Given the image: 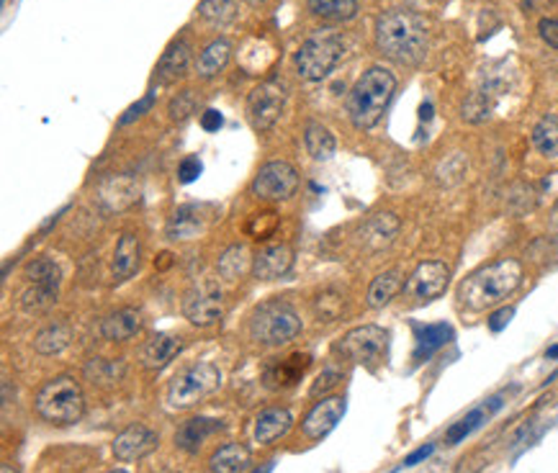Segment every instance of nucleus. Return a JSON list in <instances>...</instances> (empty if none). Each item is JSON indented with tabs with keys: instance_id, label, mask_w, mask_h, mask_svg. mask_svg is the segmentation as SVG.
<instances>
[{
	"instance_id": "47",
	"label": "nucleus",
	"mask_w": 558,
	"mask_h": 473,
	"mask_svg": "<svg viewBox=\"0 0 558 473\" xmlns=\"http://www.w3.org/2000/svg\"><path fill=\"white\" fill-rule=\"evenodd\" d=\"M512 317H514V309L512 307H505V309H499V311H494V314H491V319H489V330L491 332L505 330Z\"/></svg>"
},
{
	"instance_id": "24",
	"label": "nucleus",
	"mask_w": 558,
	"mask_h": 473,
	"mask_svg": "<svg viewBox=\"0 0 558 473\" xmlns=\"http://www.w3.org/2000/svg\"><path fill=\"white\" fill-rule=\"evenodd\" d=\"M211 471L214 473H245L253 466V455L250 450L239 443H230V445H222L211 455Z\"/></svg>"
},
{
	"instance_id": "36",
	"label": "nucleus",
	"mask_w": 558,
	"mask_h": 473,
	"mask_svg": "<svg viewBox=\"0 0 558 473\" xmlns=\"http://www.w3.org/2000/svg\"><path fill=\"white\" fill-rule=\"evenodd\" d=\"M247 268H250V253H247V247H242V245H232V247L219 258V273H222V278H227V281L242 278V276L247 273Z\"/></svg>"
},
{
	"instance_id": "28",
	"label": "nucleus",
	"mask_w": 558,
	"mask_h": 473,
	"mask_svg": "<svg viewBox=\"0 0 558 473\" xmlns=\"http://www.w3.org/2000/svg\"><path fill=\"white\" fill-rule=\"evenodd\" d=\"M303 144H306V152L317 160V163H327L332 155H335V137H332V132L322 126V124H317V121H311V124H306V132H303Z\"/></svg>"
},
{
	"instance_id": "5",
	"label": "nucleus",
	"mask_w": 558,
	"mask_h": 473,
	"mask_svg": "<svg viewBox=\"0 0 558 473\" xmlns=\"http://www.w3.org/2000/svg\"><path fill=\"white\" fill-rule=\"evenodd\" d=\"M299 332H302L299 314L283 301H268L257 307L250 319V334L255 342H263V345H286L296 340Z\"/></svg>"
},
{
	"instance_id": "55",
	"label": "nucleus",
	"mask_w": 558,
	"mask_h": 473,
	"mask_svg": "<svg viewBox=\"0 0 558 473\" xmlns=\"http://www.w3.org/2000/svg\"><path fill=\"white\" fill-rule=\"evenodd\" d=\"M3 473H16V471H13L11 466H3Z\"/></svg>"
},
{
	"instance_id": "6",
	"label": "nucleus",
	"mask_w": 558,
	"mask_h": 473,
	"mask_svg": "<svg viewBox=\"0 0 558 473\" xmlns=\"http://www.w3.org/2000/svg\"><path fill=\"white\" fill-rule=\"evenodd\" d=\"M345 54V42L335 31H319L296 52V70L303 80H322L337 68Z\"/></svg>"
},
{
	"instance_id": "11",
	"label": "nucleus",
	"mask_w": 558,
	"mask_h": 473,
	"mask_svg": "<svg viewBox=\"0 0 558 473\" xmlns=\"http://www.w3.org/2000/svg\"><path fill=\"white\" fill-rule=\"evenodd\" d=\"M283 106H286V88L276 80L260 83L247 98V114L253 126L257 132H268L283 114Z\"/></svg>"
},
{
	"instance_id": "34",
	"label": "nucleus",
	"mask_w": 558,
	"mask_h": 473,
	"mask_svg": "<svg viewBox=\"0 0 558 473\" xmlns=\"http://www.w3.org/2000/svg\"><path fill=\"white\" fill-rule=\"evenodd\" d=\"M535 149L546 157H558V116H546L533 129Z\"/></svg>"
},
{
	"instance_id": "23",
	"label": "nucleus",
	"mask_w": 558,
	"mask_h": 473,
	"mask_svg": "<svg viewBox=\"0 0 558 473\" xmlns=\"http://www.w3.org/2000/svg\"><path fill=\"white\" fill-rule=\"evenodd\" d=\"M396 232H399V219L394 213H378L363 227L360 236L368 250H384L394 242Z\"/></svg>"
},
{
	"instance_id": "27",
	"label": "nucleus",
	"mask_w": 558,
	"mask_h": 473,
	"mask_svg": "<svg viewBox=\"0 0 558 473\" xmlns=\"http://www.w3.org/2000/svg\"><path fill=\"white\" fill-rule=\"evenodd\" d=\"M499 406H502V399L497 397V399H491V402H487L484 406H476L473 412H468L461 422H456V425L448 429V435H445V443H448V445H458V443H461V440H465V437H468L473 429H479V427L484 425L489 414H494Z\"/></svg>"
},
{
	"instance_id": "29",
	"label": "nucleus",
	"mask_w": 558,
	"mask_h": 473,
	"mask_svg": "<svg viewBox=\"0 0 558 473\" xmlns=\"http://www.w3.org/2000/svg\"><path fill=\"white\" fill-rule=\"evenodd\" d=\"M230 54H232V44L227 39H216V42H211L209 47L201 52L196 70H198L201 77H214V75H219L227 68Z\"/></svg>"
},
{
	"instance_id": "30",
	"label": "nucleus",
	"mask_w": 558,
	"mask_h": 473,
	"mask_svg": "<svg viewBox=\"0 0 558 473\" xmlns=\"http://www.w3.org/2000/svg\"><path fill=\"white\" fill-rule=\"evenodd\" d=\"M448 340H453V330H450L448 325H427V327H417V350H415V360H417V363L427 360L435 350H441Z\"/></svg>"
},
{
	"instance_id": "8",
	"label": "nucleus",
	"mask_w": 558,
	"mask_h": 473,
	"mask_svg": "<svg viewBox=\"0 0 558 473\" xmlns=\"http://www.w3.org/2000/svg\"><path fill=\"white\" fill-rule=\"evenodd\" d=\"M389 348V332L376 325H363L350 330L343 342H340V353L358 365H376L384 360Z\"/></svg>"
},
{
	"instance_id": "53",
	"label": "nucleus",
	"mask_w": 558,
	"mask_h": 473,
	"mask_svg": "<svg viewBox=\"0 0 558 473\" xmlns=\"http://www.w3.org/2000/svg\"><path fill=\"white\" fill-rule=\"evenodd\" d=\"M271 471H273V461H268V463H265L263 469H257L255 473H271Z\"/></svg>"
},
{
	"instance_id": "46",
	"label": "nucleus",
	"mask_w": 558,
	"mask_h": 473,
	"mask_svg": "<svg viewBox=\"0 0 558 473\" xmlns=\"http://www.w3.org/2000/svg\"><path fill=\"white\" fill-rule=\"evenodd\" d=\"M337 381H340V373H337V371H325L319 379L314 381V386H311V397H319V394L329 391L332 386H337Z\"/></svg>"
},
{
	"instance_id": "3",
	"label": "nucleus",
	"mask_w": 558,
	"mask_h": 473,
	"mask_svg": "<svg viewBox=\"0 0 558 473\" xmlns=\"http://www.w3.org/2000/svg\"><path fill=\"white\" fill-rule=\"evenodd\" d=\"M396 91V77L386 68H371L366 70L358 83L352 85L348 98V114L350 121L358 126V129H371L376 126L392 95Z\"/></svg>"
},
{
	"instance_id": "25",
	"label": "nucleus",
	"mask_w": 558,
	"mask_h": 473,
	"mask_svg": "<svg viewBox=\"0 0 558 473\" xmlns=\"http://www.w3.org/2000/svg\"><path fill=\"white\" fill-rule=\"evenodd\" d=\"M188 62H190V44H188L186 39L173 42V44L167 47V52L163 54L160 65H158L160 80H163V83H175V80H181V77L186 75Z\"/></svg>"
},
{
	"instance_id": "48",
	"label": "nucleus",
	"mask_w": 558,
	"mask_h": 473,
	"mask_svg": "<svg viewBox=\"0 0 558 473\" xmlns=\"http://www.w3.org/2000/svg\"><path fill=\"white\" fill-rule=\"evenodd\" d=\"M435 453V445L430 443V445H422V448H417L415 453H409L407 458H404V466H417V463H422L425 458H430Z\"/></svg>"
},
{
	"instance_id": "56",
	"label": "nucleus",
	"mask_w": 558,
	"mask_h": 473,
	"mask_svg": "<svg viewBox=\"0 0 558 473\" xmlns=\"http://www.w3.org/2000/svg\"><path fill=\"white\" fill-rule=\"evenodd\" d=\"M109 473H126V471H121V469H114V471H109Z\"/></svg>"
},
{
	"instance_id": "22",
	"label": "nucleus",
	"mask_w": 558,
	"mask_h": 473,
	"mask_svg": "<svg viewBox=\"0 0 558 473\" xmlns=\"http://www.w3.org/2000/svg\"><path fill=\"white\" fill-rule=\"evenodd\" d=\"M181 353V337H173V334H155L144 350H142V363L152 371H160L165 368L175 355Z\"/></svg>"
},
{
	"instance_id": "1",
	"label": "nucleus",
	"mask_w": 558,
	"mask_h": 473,
	"mask_svg": "<svg viewBox=\"0 0 558 473\" xmlns=\"http://www.w3.org/2000/svg\"><path fill=\"white\" fill-rule=\"evenodd\" d=\"M376 44L399 65H419L427 54V26L412 11H389L376 24Z\"/></svg>"
},
{
	"instance_id": "21",
	"label": "nucleus",
	"mask_w": 558,
	"mask_h": 473,
	"mask_svg": "<svg viewBox=\"0 0 558 473\" xmlns=\"http://www.w3.org/2000/svg\"><path fill=\"white\" fill-rule=\"evenodd\" d=\"M219 429H224V425H222L219 420H211V417H193V420H188L186 425L178 429L175 445L188 450V453H196V450L201 448V443H204L206 437H211L214 432H219Z\"/></svg>"
},
{
	"instance_id": "16",
	"label": "nucleus",
	"mask_w": 558,
	"mask_h": 473,
	"mask_svg": "<svg viewBox=\"0 0 558 473\" xmlns=\"http://www.w3.org/2000/svg\"><path fill=\"white\" fill-rule=\"evenodd\" d=\"M294 265V253L291 247L286 245H273V247H265L260 250L253 261V276L257 281H273V278H280L291 270Z\"/></svg>"
},
{
	"instance_id": "42",
	"label": "nucleus",
	"mask_w": 558,
	"mask_h": 473,
	"mask_svg": "<svg viewBox=\"0 0 558 473\" xmlns=\"http://www.w3.org/2000/svg\"><path fill=\"white\" fill-rule=\"evenodd\" d=\"M190 111H193V91H183L170 103V116L175 121H183Z\"/></svg>"
},
{
	"instance_id": "26",
	"label": "nucleus",
	"mask_w": 558,
	"mask_h": 473,
	"mask_svg": "<svg viewBox=\"0 0 558 473\" xmlns=\"http://www.w3.org/2000/svg\"><path fill=\"white\" fill-rule=\"evenodd\" d=\"M137 198H140V188L132 178H111L101 186V201L109 209L121 212V209L132 206Z\"/></svg>"
},
{
	"instance_id": "43",
	"label": "nucleus",
	"mask_w": 558,
	"mask_h": 473,
	"mask_svg": "<svg viewBox=\"0 0 558 473\" xmlns=\"http://www.w3.org/2000/svg\"><path fill=\"white\" fill-rule=\"evenodd\" d=\"M85 373L93 379V383H103V381H117L118 373H117V365H106L103 360H93L88 368H85Z\"/></svg>"
},
{
	"instance_id": "52",
	"label": "nucleus",
	"mask_w": 558,
	"mask_h": 473,
	"mask_svg": "<svg viewBox=\"0 0 558 473\" xmlns=\"http://www.w3.org/2000/svg\"><path fill=\"white\" fill-rule=\"evenodd\" d=\"M522 3H525V8H528V11H540V8H543V5H548L551 0H522Z\"/></svg>"
},
{
	"instance_id": "41",
	"label": "nucleus",
	"mask_w": 558,
	"mask_h": 473,
	"mask_svg": "<svg viewBox=\"0 0 558 473\" xmlns=\"http://www.w3.org/2000/svg\"><path fill=\"white\" fill-rule=\"evenodd\" d=\"M491 114V100L487 93H473L464 103V118L465 121H484Z\"/></svg>"
},
{
	"instance_id": "19",
	"label": "nucleus",
	"mask_w": 558,
	"mask_h": 473,
	"mask_svg": "<svg viewBox=\"0 0 558 473\" xmlns=\"http://www.w3.org/2000/svg\"><path fill=\"white\" fill-rule=\"evenodd\" d=\"M294 425V417L288 409H268L257 417L255 440L260 445H273Z\"/></svg>"
},
{
	"instance_id": "32",
	"label": "nucleus",
	"mask_w": 558,
	"mask_h": 473,
	"mask_svg": "<svg viewBox=\"0 0 558 473\" xmlns=\"http://www.w3.org/2000/svg\"><path fill=\"white\" fill-rule=\"evenodd\" d=\"M26 278L34 285H42L49 291H57L60 281H62V270L52 258H36L26 265Z\"/></svg>"
},
{
	"instance_id": "49",
	"label": "nucleus",
	"mask_w": 558,
	"mask_h": 473,
	"mask_svg": "<svg viewBox=\"0 0 558 473\" xmlns=\"http://www.w3.org/2000/svg\"><path fill=\"white\" fill-rule=\"evenodd\" d=\"M150 106H152V93L147 95V98H144L142 103H137V106H132V108L126 111V116L121 118V124H129V121H134V118H140V116H142V111H147Z\"/></svg>"
},
{
	"instance_id": "2",
	"label": "nucleus",
	"mask_w": 558,
	"mask_h": 473,
	"mask_svg": "<svg viewBox=\"0 0 558 473\" xmlns=\"http://www.w3.org/2000/svg\"><path fill=\"white\" fill-rule=\"evenodd\" d=\"M520 284H522V265L512 258H505L471 273L458 285V299L471 311H484L514 293Z\"/></svg>"
},
{
	"instance_id": "38",
	"label": "nucleus",
	"mask_w": 558,
	"mask_h": 473,
	"mask_svg": "<svg viewBox=\"0 0 558 473\" xmlns=\"http://www.w3.org/2000/svg\"><path fill=\"white\" fill-rule=\"evenodd\" d=\"M279 213L273 212V209H265V212H257L247 219L245 232L253 236V239H257V242H263V239H268V236L279 229Z\"/></svg>"
},
{
	"instance_id": "18",
	"label": "nucleus",
	"mask_w": 558,
	"mask_h": 473,
	"mask_svg": "<svg viewBox=\"0 0 558 473\" xmlns=\"http://www.w3.org/2000/svg\"><path fill=\"white\" fill-rule=\"evenodd\" d=\"M309 363H311V357L306 353H296L291 355V357H286V360H276L265 371V383L271 389H286V386H291V383H296V381L302 379L303 371L309 368Z\"/></svg>"
},
{
	"instance_id": "35",
	"label": "nucleus",
	"mask_w": 558,
	"mask_h": 473,
	"mask_svg": "<svg viewBox=\"0 0 558 473\" xmlns=\"http://www.w3.org/2000/svg\"><path fill=\"white\" fill-rule=\"evenodd\" d=\"M309 11L329 21H350L358 11V0H306Z\"/></svg>"
},
{
	"instance_id": "7",
	"label": "nucleus",
	"mask_w": 558,
	"mask_h": 473,
	"mask_svg": "<svg viewBox=\"0 0 558 473\" xmlns=\"http://www.w3.org/2000/svg\"><path fill=\"white\" fill-rule=\"evenodd\" d=\"M219 386H222L219 368L211 363H198V365H190L181 376H175L167 391V402L173 409H188L211 397Z\"/></svg>"
},
{
	"instance_id": "4",
	"label": "nucleus",
	"mask_w": 558,
	"mask_h": 473,
	"mask_svg": "<svg viewBox=\"0 0 558 473\" xmlns=\"http://www.w3.org/2000/svg\"><path fill=\"white\" fill-rule=\"evenodd\" d=\"M36 412L52 425H75L85 412V397L80 383L70 376H57L36 394Z\"/></svg>"
},
{
	"instance_id": "10",
	"label": "nucleus",
	"mask_w": 558,
	"mask_h": 473,
	"mask_svg": "<svg viewBox=\"0 0 558 473\" xmlns=\"http://www.w3.org/2000/svg\"><path fill=\"white\" fill-rule=\"evenodd\" d=\"M222 291L214 281H198L183 299V314L190 325L196 327H209L222 319Z\"/></svg>"
},
{
	"instance_id": "12",
	"label": "nucleus",
	"mask_w": 558,
	"mask_h": 473,
	"mask_svg": "<svg viewBox=\"0 0 558 473\" xmlns=\"http://www.w3.org/2000/svg\"><path fill=\"white\" fill-rule=\"evenodd\" d=\"M450 281V268L441 261H425L415 268V273L404 284V296L412 301H433L438 299Z\"/></svg>"
},
{
	"instance_id": "17",
	"label": "nucleus",
	"mask_w": 558,
	"mask_h": 473,
	"mask_svg": "<svg viewBox=\"0 0 558 473\" xmlns=\"http://www.w3.org/2000/svg\"><path fill=\"white\" fill-rule=\"evenodd\" d=\"M142 330V314L137 309H118L114 314H109L103 322H101V334L103 340H111V342H124V340H132L137 332Z\"/></svg>"
},
{
	"instance_id": "44",
	"label": "nucleus",
	"mask_w": 558,
	"mask_h": 473,
	"mask_svg": "<svg viewBox=\"0 0 558 473\" xmlns=\"http://www.w3.org/2000/svg\"><path fill=\"white\" fill-rule=\"evenodd\" d=\"M201 175V163H198V157H186L181 167H178V180L181 183H193L196 178Z\"/></svg>"
},
{
	"instance_id": "14",
	"label": "nucleus",
	"mask_w": 558,
	"mask_h": 473,
	"mask_svg": "<svg viewBox=\"0 0 558 473\" xmlns=\"http://www.w3.org/2000/svg\"><path fill=\"white\" fill-rule=\"evenodd\" d=\"M343 414H345V399L343 397L322 399V402L306 414V420H303V435L309 440H322L325 435H329L337 427V422L343 420Z\"/></svg>"
},
{
	"instance_id": "39",
	"label": "nucleus",
	"mask_w": 558,
	"mask_h": 473,
	"mask_svg": "<svg viewBox=\"0 0 558 473\" xmlns=\"http://www.w3.org/2000/svg\"><path fill=\"white\" fill-rule=\"evenodd\" d=\"M343 309H345V299H343V293H337V291H322V293L314 299V311H317V317H319L322 322H335V319H340Z\"/></svg>"
},
{
	"instance_id": "37",
	"label": "nucleus",
	"mask_w": 558,
	"mask_h": 473,
	"mask_svg": "<svg viewBox=\"0 0 558 473\" xmlns=\"http://www.w3.org/2000/svg\"><path fill=\"white\" fill-rule=\"evenodd\" d=\"M201 16L209 21V24L216 26H227L232 24L237 19V5L232 0H201Z\"/></svg>"
},
{
	"instance_id": "33",
	"label": "nucleus",
	"mask_w": 558,
	"mask_h": 473,
	"mask_svg": "<svg viewBox=\"0 0 558 473\" xmlns=\"http://www.w3.org/2000/svg\"><path fill=\"white\" fill-rule=\"evenodd\" d=\"M70 340H72L70 327H65V325H52V327H44V330L36 334L34 348H36V353L42 355H57L70 345Z\"/></svg>"
},
{
	"instance_id": "40",
	"label": "nucleus",
	"mask_w": 558,
	"mask_h": 473,
	"mask_svg": "<svg viewBox=\"0 0 558 473\" xmlns=\"http://www.w3.org/2000/svg\"><path fill=\"white\" fill-rule=\"evenodd\" d=\"M54 301H57V291H49V288H42V285L28 288L24 296H21V307L26 311H44Z\"/></svg>"
},
{
	"instance_id": "20",
	"label": "nucleus",
	"mask_w": 558,
	"mask_h": 473,
	"mask_svg": "<svg viewBox=\"0 0 558 473\" xmlns=\"http://www.w3.org/2000/svg\"><path fill=\"white\" fill-rule=\"evenodd\" d=\"M142 261V245L140 236L126 232L121 235L117 245V253H114V278L117 281H126L137 273Z\"/></svg>"
},
{
	"instance_id": "13",
	"label": "nucleus",
	"mask_w": 558,
	"mask_h": 473,
	"mask_svg": "<svg viewBox=\"0 0 558 473\" xmlns=\"http://www.w3.org/2000/svg\"><path fill=\"white\" fill-rule=\"evenodd\" d=\"M160 437L155 429H150L147 425H132L126 427L121 435H117L114 440V455L118 461H140L144 455H150L152 450L158 448Z\"/></svg>"
},
{
	"instance_id": "31",
	"label": "nucleus",
	"mask_w": 558,
	"mask_h": 473,
	"mask_svg": "<svg viewBox=\"0 0 558 473\" xmlns=\"http://www.w3.org/2000/svg\"><path fill=\"white\" fill-rule=\"evenodd\" d=\"M401 288H404V285H401V270H396L394 268V270L381 273V276L371 284V288H368V307L371 309L386 307Z\"/></svg>"
},
{
	"instance_id": "9",
	"label": "nucleus",
	"mask_w": 558,
	"mask_h": 473,
	"mask_svg": "<svg viewBox=\"0 0 558 473\" xmlns=\"http://www.w3.org/2000/svg\"><path fill=\"white\" fill-rule=\"evenodd\" d=\"M299 188V172L283 160H273L260 167L253 180V193L265 201H286Z\"/></svg>"
},
{
	"instance_id": "51",
	"label": "nucleus",
	"mask_w": 558,
	"mask_h": 473,
	"mask_svg": "<svg viewBox=\"0 0 558 473\" xmlns=\"http://www.w3.org/2000/svg\"><path fill=\"white\" fill-rule=\"evenodd\" d=\"M170 265H173V255H170V253H160L158 261H155V268H158V270H167Z\"/></svg>"
},
{
	"instance_id": "45",
	"label": "nucleus",
	"mask_w": 558,
	"mask_h": 473,
	"mask_svg": "<svg viewBox=\"0 0 558 473\" xmlns=\"http://www.w3.org/2000/svg\"><path fill=\"white\" fill-rule=\"evenodd\" d=\"M538 31H540V39L548 44V47L558 49V19H543L538 24Z\"/></svg>"
},
{
	"instance_id": "54",
	"label": "nucleus",
	"mask_w": 558,
	"mask_h": 473,
	"mask_svg": "<svg viewBox=\"0 0 558 473\" xmlns=\"http://www.w3.org/2000/svg\"><path fill=\"white\" fill-rule=\"evenodd\" d=\"M548 357H551V360H558V345L548 348Z\"/></svg>"
},
{
	"instance_id": "15",
	"label": "nucleus",
	"mask_w": 558,
	"mask_h": 473,
	"mask_svg": "<svg viewBox=\"0 0 558 473\" xmlns=\"http://www.w3.org/2000/svg\"><path fill=\"white\" fill-rule=\"evenodd\" d=\"M209 209L211 206H196V204L178 209L167 221V236L170 239H193V236H198L214 219V216L204 213L209 212Z\"/></svg>"
},
{
	"instance_id": "50",
	"label": "nucleus",
	"mask_w": 558,
	"mask_h": 473,
	"mask_svg": "<svg viewBox=\"0 0 558 473\" xmlns=\"http://www.w3.org/2000/svg\"><path fill=\"white\" fill-rule=\"evenodd\" d=\"M201 126H204L206 132H216V129L222 126V114H219V111H214V108L206 111V114L201 116Z\"/></svg>"
}]
</instances>
